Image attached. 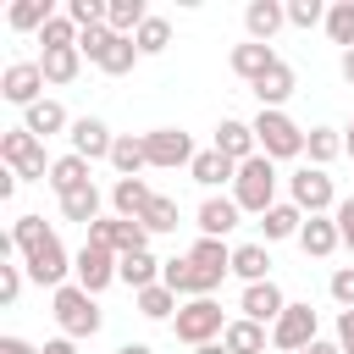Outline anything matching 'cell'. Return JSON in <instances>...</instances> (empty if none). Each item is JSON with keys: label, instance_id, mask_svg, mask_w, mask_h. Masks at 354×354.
I'll list each match as a JSON object with an SVG mask.
<instances>
[{"label": "cell", "instance_id": "6da1fadb", "mask_svg": "<svg viewBox=\"0 0 354 354\" xmlns=\"http://www.w3.org/2000/svg\"><path fill=\"white\" fill-rule=\"evenodd\" d=\"M50 315H55L61 337H94V332L105 326V310H100V304H94V293H83L77 282L55 288V299H50Z\"/></svg>", "mask_w": 354, "mask_h": 354}, {"label": "cell", "instance_id": "7a4b0ae2", "mask_svg": "<svg viewBox=\"0 0 354 354\" xmlns=\"http://www.w3.org/2000/svg\"><path fill=\"white\" fill-rule=\"evenodd\" d=\"M232 199H238V210L266 216V210L277 205V160H271V155L243 160V166H238V183H232Z\"/></svg>", "mask_w": 354, "mask_h": 354}, {"label": "cell", "instance_id": "3957f363", "mask_svg": "<svg viewBox=\"0 0 354 354\" xmlns=\"http://www.w3.org/2000/svg\"><path fill=\"white\" fill-rule=\"evenodd\" d=\"M254 144H260V155H271V160H299V155H304V127H299L288 111H260V116H254Z\"/></svg>", "mask_w": 354, "mask_h": 354}, {"label": "cell", "instance_id": "277c9868", "mask_svg": "<svg viewBox=\"0 0 354 354\" xmlns=\"http://www.w3.org/2000/svg\"><path fill=\"white\" fill-rule=\"evenodd\" d=\"M0 160H6L22 183H50V166H55V160H44V144H39L28 127H6V133H0Z\"/></svg>", "mask_w": 354, "mask_h": 354}, {"label": "cell", "instance_id": "5b68a950", "mask_svg": "<svg viewBox=\"0 0 354 354\" xmlns=\"http://www.w3.org/2000/svg\"><path fill=\"white\" fill-rule=\"evenodd\" d=\"M171 332H177V343L205 348V343H221L227 315H221V304H216V299H188V304L177 310V321H171Z\"/></svg>", "mask_w": 354, "mask_h": 354}, {"label": "cell", "instance_id": "8992f818", "mask_svg": "<svg viewBox=\"0 0 354 354\" xmlns=\"http://www.w3.org/2000/svg\"><path fill=\"white\" fill-rule=\"evenodd\" d=\"M288 194H293V205H299L304 216H332V210H337V188H332V177H326L321 166H299V171L288 177Z\"/></svg>", "mask_w": 354, "mask_h": 354}, {"label": "cell", "instance_id": "52a82bcc", "mask_svg": "<svg viewBox=\"0 0 354 354\" xmlns=\"http://www.w3.org/2000/svg\"><path fill=\"white\" fill-rule=\"evenodd\" d=\"M88 243H100V249H111V254L122 260V254H138V249H149V232H144V221L100 216V221L88 227Z\"/></svg>", "mask_w": 354, "mask_h": 354}, {"label": "cell", "instance_id": "ba28073f", "mask_svg": "<svg viewBox=\"0 0 354 354\" xmlns=\"http://www.w3.org/2000/svg\"><path fill=\"white\" fill-rule=\"evenodd\" d=\"M72 282L83 288V293H105L111 282H116V254L111 249H100V243H83L77 254H72Z\"/></svg>", "mask_w": 354, "mask_h": 354}, {"label": "cell", "instance_id": "9c48e42d", "mask_svg": "<svg viewBox=\"0 0 354 354\" xmlns=\"http://www.w3.org/2000/svg\"><path fill=\"white\" fill-rule=\"evenodd\" d=\"M144 149H149V166H160V171L194 166V155H199L183 127H155V133H144Z\"/></svg>", "mask_w": 354, "mask_h": 354}, {"label": "cell", "instance_id": "30bf717a", "mask_svg": "<svg viewBox=\"0 0 354 354\" xmlns=\"http://www.w3.org/2000/svg\"><path fill=\"white\" fill-rule=\"evenodd\" d=\"M22 266H28V282H39V288H66L72 254H66V243H61V238L50 232V238H44V243H39V249H33L28 260H22Z\"/></svg>", "mask_w": 354, "mask_h": 354}, {"label": "cell", "instance_id": "8fae6325", "mask_svg": "<svg viewBox=\"0 0 354 354\" xmlns=\"http://www.w3.org/2000/svg\"><path fill=\"white\" fill-rule=\"evenodd\" d=\"M304 343H315V310L288 299V310H282V315H277V326H271V348H282V354H299Z\"/></svg>", "mask_w": 354, "mask_h": 354}, {"label": "cell", "instance_id": "7c38bea8", "mask_svg": "<svg viewBox=\"0 0 354 354\" xmlns=\"http://www.w3.org/2000/svg\"><path fill=\"white\" fill-rule=\"evenodd\" d=\"M160 282H166L177 299H210V293L221 288V282H216V277H205V271H199L188 254H171V260L160 266Z\"/></svg>", "mask_w": 354, "mask_h": 354}, {"label": "cell", "instance_id": "4fadbf2b", "mask_svg": "<svg viewBox=\"0 0 354 354\" xmlns=\"http://www.w3.org/2000/svg\"><path fill=\"white\" fill-rule=\"evenodd\" d=\"M0 94L11 100V105H39L44 100V72H39V61H11L6 72H0Z\"/></svg>", "mask_w": 354, "mask_h": 354}, {"label": "cell", "instance_id": "5bb4252c", "mask_svg": "<svg viewBox=\"0 0 354 354\" xmlns=\"http://www.w3.org/2000/svg\"><path fill=\"white\" fill-rule=\"evenodd\" d=\"M66 138H72V155H83L88 166H94V160H111V144H116V133H111L100 116H77Z\"/></svg>", "mask_w": 354, "mask_h": 354}, {"label": "cell", "instance_id": "9a60e30c", "mask_svg": "<svg viewBox=\"0 0 354 354\" xmlns=\"http://www.w3.org/2000/svg\"><path fill=\"white\" fill-rule=\"evenodd\" d=\"M238 310H243V321L277 326V315L288 310V293H282L277 282H249V288H243V299H238Z\"/></svg>", "mask_w": 354, "mask_h": 354}, {"label": "cell", "instance_id": "2e32d148", "mask_svg": "<svg viewBox=\"0 0 354 354\" xmlns=\"http://www.w3.org/2000/svg\"><path fill=\"white\" fill-rule=\"evenodd\" d=\"M238 221H243V210H238L232 194H205V205H199V238H227Z\"/></svg>", "mask_w": 354, "mask_h": 354}, {"label": "cell", "instance_id": "e0dca14e", "mask_svg": "<svg viewBox=\"0 0 354 354\" xmlns=\"http://www.w3.org/2000/svg\"><path fill=\"white\" fill-rule=\"evenodd\" d=\"M227 61H232V72H238V77L254 88V83H260V77H266V72H271L282 55H277L271 44H254V39H243V44H232V55H227Z\"/></svg>", "mask_w": 354, "mask_h": 354}, {"label": "cell", "instance_id": "ac0fdd59", "mask_svg": "<svg viewBox=\"0 0 354 354\" xmlns=\"http://www.w3.org/2000/svg\"><path fill=\"white\" fill-rule=\"evenodd\" d=\"M216 149L227 155V160H254L260 155V144H254V122H238V116H221V127H216Z\"/></svg>", "mask_w": 354, "mask_h": 354}, {"label": "cell", "instance_id": "d6986e66", "mask_svg": "<svg viewBox=\"0 0 354 354\" xmlns=\"http://www.w3.org/2000/svg\"><path fill=\"white\" fill-rule=\"evenodd\" d=\"M299 249H304L310 260H326V254H337V249H343V232H337V221H332V216H304V227H299Z\"/></svg>", "mask_w": 354, "mask_h": 354}, {"label": "cell", "instance_id": "ffe728a7", "mask_svg": "<svg viewBox=\"0 0 354 354\" xmlns=\"http://www.w3.org/2000/svg\"><path fill=\"white\" fill-rule=\"evenodd\" d=\"M282 22H288V6H282V0H249V6H243V28H249L254 44H271Z\"/></svg>", "mask_w": 354, "mask_h": 354}, {"label": "cell", "instance_id": "44dd1931", "mask_svg": "<svg viewBox=\"0 0 354 354\" xmlns=\"http://www.w3.org/2000/svg\"><path fill=\"white\" fill-rule=\"evenodd\" d=\"M188 177H194L199 188H210V194H216L221 183H238V160H227V155H221V149L210 144V149H199V155H194Z\"/></svg>", "mask_w": 354, "mask_h": 354}, {"label": "cell", "instance_id": "7402d4cb", "mask_svg": "<svg viewBox=\"0 0 354 354\" xmlns=\"http://www.w3.org/2000/svg\"><path fill=\"white\" fill-rule=\"evenodd\" d=\"M149 199H155V188H149L144 177H116V183H111V210H116L122 221H138V216L149 210Z\"/></svg>", "mask_w": 354, "mask_h": 354}, {"label": "cell", "instance_id": "603a6c76", "mask_svg": "<svg viewBox=\"0 0 354 354\" xmlns=\"http://www.w3.org/2000/svg\"><path fill=\"white\" fill-rule=\"evenodd\" d=\"M22 127L44 144V138H55V133H72V116L61 111V100H39V105L22 111Z\"/></svg>", "mask_w": 354, "mask_h": 354}, {"label": "cell", "instance_id": "cb8c5ba5", "mask_svg": "<svg viewBox=\"0 0 354 354\" xmlns=\"http://www.w3.org/2000/svg\"><path fill=\"white\" fill-rule=\"evenodd\" d=\"M293 88H299V77H293V66H288V61H277V66H271V72H266V77H260V83H254L249 94L260 100V111H282V100H288Z\"/></svg>", "mask_w": 354, "mask_h": 354}, {"label": "cell", "instance_id": "d4e9b609", "mask_svg": "<svg viewBox=\"0 0 354 354\" xmlns=\"http://www.w3.org/2000/svg\"><path fill=\"white\" fill-rule=\"evenodd\" d=\"M160 266H166V260H155L149 249L122 254V260H116V282H127L133 293H144V288H155V282H160Z\"/></svg>", "mask_w": 354, "mask_h": 354}, {"label": "cell", "instance_id": "484cf974", "mask_svg": "<svg viewBox=\"0 0 354 354\" xmlns=\"http://www.w3.org/2000/svg\"><path fill=\"white\" fill-rule=\"evenodd\" d=\"M299 227H304V210H299L293 199H288V205L277 199V205H271V210L260 216V238H266V243H282V238H299Z\"/></svg>", "mask_w": 354, "mask_h": 354}, {"label": "cell", "instance_id": "4316f807", "mask_svg": "<svg viewBox=\"0 0 354 354\" xmlns=\"http://www.w3.org/2000/svg\"><path fill=\"white\" fill-rule=\"evenodd\" d=\"M188 260L205 271V277H227L232 271V249H227V238H194V249H188Z\"/></svg>", "mask_w": 354, "mask_h": 354}, {"label": "cell", "instance_id": "83f0119b", "mask_svg": "<svg viewBox=\"0 0 354 354\" xmlns=\"http://www.w3.org/2000/svg\"><path fill=\"white\" fill-rule=\"evenodd\" d=\"M232 277H243V288L249 282H271V249L266 243H238L232 249Z\"/></svg>", "mask_w": 354, "mask_h": 354}, {"label": "cell", "instance_id": "f1b7e54d", "mask_svg": "<svg viewBox=\"0 0 354 354\" xmlns=\"http://www.w3.org/2000/svg\"><path fill=\"white\" fill-rule=\"evenodd\" d=\"M111 166H116V177H138V171L149 166L144 133H138V138H133V133H116V144H111Z\"/></svg>", "mask_w": 354, "mask_h": 354}, {"label": "cell", "instance_id": "f546056e", "mask_svg": "<svg viewBox=\"0 0 354 354\" xmlns=\"http://www.w3.org/2000/svg\"><path fill=\"white\" fill-rule=\"evenodd\" d=\"M221 343L232 348V354H266V343H271V332L260 326V321H227V332H221Z\"/></svg>", "mask_w": 354, "mask_h": 354}, {"label": "cell", "instance_id": "4dcf8cb0", "mask_svg": "<svg viewBox=\"0 0 354 354\" xmlns=\"http://www.w3.org/2000/svg\"><path fill=\"white\" fill-rule=\"evenodd\" d=\"M138 61H144V55H138V44H133V39H122V33H116V39H111V44H105V50H100V61H94V66H100V72H105V77H127V72H133V66H138Z\"/></svg>", "mask_w": 354, "mask_h": 354}, {"label": "cell", "instance_id": "1f68e13d", "mask_svg": "<svg viewBox=\"0 0 354 354\" xmlns=\"http://www.w3.org/2000/svg\"><path fill=\"white\" fill-rule=\"evenodd\" d=\"M343 149H348V144H343L337 127H310V133H304V155H310V166H321V171H326Z\"/></svg>", "mask_w": 354, "mask_h": 354}, {"label": "cell", "instance_id": "d6a6232c", "mask_svg": "<svg viewBox=\"0 0 354 354\" xmlns=\"http://www.w3.org/2000/svg\"><path fill=\"white\" fill-rule=\"evenodd\" d=\"M61 216H66V221H77V227H94V221H100V188L88 183V188L61 194Z\"/></svg>", "mask_w": 354, "mask_h": 354}, {"label": "cell", "instance_id": "836d02e7", "mask_svg": "<svg viewBox=\"0 0 354 354\" xmlns=\"http://www.w3.org/2000/svg\"><path fill=\"white\" fill-rule=\"evenodd\" d=\"M133 299H138V315H144V321H177V310H183L166 282H155V288H144V293H133Z\"/></svg>", "mask_w": 354, "mask_h": 354}, {"label": "cell", "instance_id": "e575fe53", "mask_svg": "<svg viewBox=\"0 0 354 354\" xmlns=\"http://www.w3.org/2000/svg\"><path fill=\"white\" fill-rule=\"evenodd\" d=\"M144 22H149L144 0H111V11H105V28H111V33H122V39H133Z\"/></svg>", "mask_w": 354, "mask_h": 354}, {"label": "cell", "instance_id": "d590c367", "mask_svg": "<svg viewBox=\"0 0 354 354\" xmlns=\"http://www.w3.org/2000/svg\"><path fill=\"white\" fill-rule=\"evenodd\" d=\"M39 72H44V83H72L83 72V50H44Z\"/></svg>", "mask_w": 354, "mask_h": 354}, {"label": "cell", "instance_id": "8d00e7d4", "mask_svg": "<svg viewBox=\"0 0 354 354\" xmlns=\"http://www.w3.org/2000/svg\"><path fill=\"white\" fill-rule=\"evenodd\" d=\"M50 188H55V199L72 194V188H88V160H83V155H61V160L50 166Z\"/></svg>", "mask_w": 354, "mask_h": 354}, {"label": "cell", "instance_id": "74e56055", "mask_svg": "<svg viewBox=\"0 0 354 354\" xmlns=\"http://www.w3.org/2000/svg\"><path fill=\"white\" fill-rule=\"evenodd\" d=\"M55 11H50V0H17L11 11H6V22L17 28V33H44V22H50Z\"/></svg>", "mask_w": 354, "mask_h": 354}, {"label": "cell", "instance_id": "f35d334b", "mask_svg": "<svg viewBox=\"0 0 354 354\" xmlns=\"http://www.w3.org/2000/svg\"><path fill=\"white\" fill-rule=\"evenodd\" d=\"M50 232H55V227H44V216H17V221H11V249L28 260V254H33Z\"/></svg>", "mask_w": 354, "mask_h": 354}, {"label": "cell", "instance_id": "ab89813d", "mask_svg": "<svg viewBox=\"0 0 354 354\" xmlns=\"http://www.w3.org/2000/svg\"><path fill=\"white\" fill-rule=\"evenodd\" d=\"M321 28H326V39H332V44L354 50V0H332V6H326V22H321Z\"/></svg>", "mask_w": 354, "mask_h": 354}, {"label": "cell", "instance_id": "60d3db41", "mask_svg": "<svg viewBox=\"0 0 354 354\" xmlns=\"http://www.w3.org/2000/svg\"><path fill=\"white\" fill-rule=\"evenodd\" d=\"M133 44H138V55H166V44H171V22H166V17H149V22L133 33Z\"/></svg>", "mask_w": 354, "mask_h": 354}, {"label": "cell", "instance_id": "b9f144b4", "mask_svg": "<svg viewBox=\"0 0 354 354\" xmlns=\"http://www.w3.org/2000/svg\"><path fill=\"white\" fill-rule=\"evenodd\" d=\"M138 221H144V232H149V238H155V232H177V199L155 194V199H149V210H144Z\"/></svg>", "mask_w": 354, "mask_h": 354}, {"label": "cell", "instance_id": "7bdbcfd3", "mask_svg": "<svg viewBox=\"0 0 354 354\" xmlns=\"http://www.w3.org/2000/svg\"><path fill=\"white\" fill-rule=\"evenodd\" d=\"M39 44L44 50H77V22L72 17H50L44 33H39Z\"/></svg>", "mask_w": 354, "mask_h": 354}, {"label": "cell", "instance_id": "ee69618b", "mask_svg": "<svg viewBox=\"0 0 354 354\" xmlns=\"http://www.w3.org/2000/svg\"><path fill=\"white\" fill-rule=\"evenodd\" d=\"M105 11H111V0H66V17L77 22V33H83V28H100Z\"/></svg>", "mask_w": 354, "mask_h": 354}, {"label": "cell", "instance_id": "f6af8a7d", "mask_svg": "<svg viewBox=\"0 0 354 354\" xmlns=\"http://www.w3.org/2000/svg\"><path fill=\"white\" fill-rule=\"evenodd\" d=\"M22 277H28L22 260H6V266H0V304H17V299H22Z\"/></svg>", "mask_w": 354, "mask_h": 354}, {"label": "cell", "instance_id": "bcb514c9", "mask_svg": "<svg viewBox=\"0 0 354 354\" xmlns=\"http://www.w3.org/2000/svg\"><path fill=\"white\" fill-rule=\"evenodd\" d=\"M288 22L293 28H315V22H326V6L321 0H288Z\"/></svg>", "mask_w": 354, "mask_h": 354}, {"label": "cell", "instance_id": "7dc6e473", "mask_svg": "<svg viewBox=\"0 0 354 354\" xmlns=\"http://www.w3.org/2000/svg\"><path fill=\"white\" fill-rule=\"evenodd\" d=\"M111 39H116V33H111L105 22H100V28H83V33H77V50H83V61H100V50H105Z\"/></svg>", "mask_w": 354, "mask_h": 354}, {"label": "cell", "instance_id": "c3c4849f", "mask_svg": "<svg viewBox=\"0 0 354 354\" xmlns=\"http://www.w3.org/2000/svg\"><path fill=\"white\" fill-rule=\"evenodd\" d=\"M326 288H332V299H337V304H343V310H354V266H337V271H332V282H326Z\"/></svg>", "mask_w": 354, "mask_h": 354}, {"label": "cell", "instance_id": "681fc988", "mask_svg": "<svg viewBox=\"0 0 354 354\" xmlns=\"http://www.w3.org/2000/svg\"><path fill=\"white\" fill-rule=\"evenodd\" d=\"M332 221H337V232H343V249H354V199H337Z\"/></svg>", "mask_w": 354, "mask_h": 354}, {"label": "cell", "instance_id": "f907efd6", "mask_svg": "<svg viewBox=\"0 0 354 354\" xmlns=\"http://www.w3.org/2000/svg\"><path fill=\"white\" fill-rule=\"evenodd\" d=\"M337 348L354 354V310H337Z\"/></svg>", "mask_w": 354, "mask_h": 354}, {"label": "cell", "instance_id": "816d5d0a", "mask_svg": "<svg viewBox=\"0 0 354 354\" xmlns=\"http://www.w3.org/2000/svg\"><path fill=\"white\" fill-rule=\"evenodd\" d=\"M0 354H44V348H39V343H28V337H17V332H11V337H0Z\"/></svg>", "mask_w": 354, "mask_h": 354}, {"label": "cell", "instance_id": "f5cc1de1", "mask_svg": "<svg viewBox=\"0 0 354 354\" xmlns=\"http://www.w3.org/2000/svg\"><path fill=\"white\" fill-rule=\"evenodd\" d=\"M299 354H343V348H337V337H332V343H326V337H315V343H304Z\"/></svg>", "mask_w": 354, "mask_h": 354}, {"label": "cell", "instance_id": "db71d44e", "mask_svg": "<svg viewBox=\"0 0 354 354\" xmlns=\"http://www.w3.org/2000/svg\"><path fill=\"white\" fill-rule=\"evenodd\" d=\"M44 354H77V337H50Z\"/></svg>", "mask_w": 354, "mask_h": 354}, {"label": "cell", "instance_id": "11a10c76", "mask_svg": "<svg viewBox=\"0 0 354 354\" xmlns=\"http://www.w3.org/2000/svg\"><path fill=\"white\" fill-rule=\"evenodd\" d=\"M17 183H22V177L6 166V171H0V199H11V194H17Z\"/></svg>", "mask_w": 354, "mask_h": 354}, {"label": "cell", "instance_id": "9f6ffc18", "mask_svg": "<svg viewBox=\"0 0 354 354\" xmlns=\"http://www.w3.org/2000/svg\"><path fill=\"white\" fill-rule=\"evenodd\" d=\"M337 72H343V83L354 88V50H343V61H337Z\"/></svg>", "mask_w": 354, "mask_h": 354}, {"label": "cell", "instance_id": "6f0895ef", "mask_svg": "<svg viewBox=\"0 0 354 354\" xmlns=\"http://www.w3.org/2000/svg\"><path fill=\"white\" fill-rule=\"evenodd\" d=\"M116 354H155V348H149V343H122Z\"/></svg>", "mask_w": 354, "mask_h": 354}, {"label": "cell", "instance_id": "680465c9", "mask_svg": "<svg viewBox=\"0 0 354 354\" xmlns=\"http://www.w3.org/2000/svg\"><path fill=\"white\" fill-rule=\"evenodd\" d=\"M194 354H232L227 343H205V348H194Z\"/></svg>", "mask_w": 354, "mask_h": 354}, {"label": "cell", "instance_id": "91938a15", "mask_svg": "<svg viewBox=\"0 0 354 354\" xmlns=\"http://www.w3.org/2000/svg\"><path fill=\"white\" fill-rule=\"evenodd\" d=\"M343 144H348V155H354V116H348V127H343Z\"/></svg>", "mask_w": 354, "mask_h": 354}]
</instances>
